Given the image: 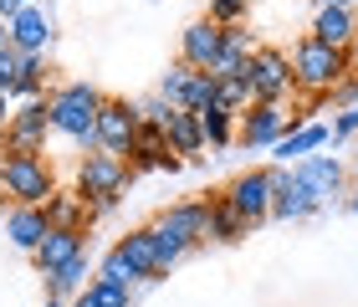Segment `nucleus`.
Wrapping results in <instances>:
<instances>
[{
  "instance_id": "1",
  "label": "nucleus",
  "mask_w": 358,
  "mask_h": 307,
  "mask_svg": "<svg viewBox=\"0 0 358 307\" xmlns=\"http://www.w3.org/2000/svg\"><path fill=\"white\" fill-rule=\"evenodd\" d=\"M358 67H353V46H328L317 36H302L292 46V77H297L302 92H313V98H328L338 83H348Z\"/></svg>"
},
{
  "instance_id": "2",
  "label": "nucleus",
  "mask_w": 358,
  "mask_h": 307,
  "mask_svg": "<svg viewBox=\"0 0 358 307\" xmlns=\"http://www.w3.org/2000/svg\"><path fill=\"white\" fill-rule=\"evenodd\" d=\"M52 134L72 138V143H97V113H103V92H97L92 83H62L52 98Z\"/></svg>"
},
{
  "instance_id": "3",
  "label": "nucleus",
  "mask_w": 358,
  "mask_h": 307,
  "mask_svg": "<svg viewBox=\"0 0 358 307\" xmlns=\"http://www.w3.org/2000/svg\"><path fill=\"white\" fill-rule=\"evenodd\" d=\"M0 190L10 205H46L57 195V174L41 154H6L0 159Z\"/></svg>"
},
{
  "instance_id": "4",
  "label": "nucleus",
  "mask_w": 358,
  "mask_h": 307,
  "mask_svg": "<svg viewBox=\"0 0 358 307\" xmlns=\"http://www.w3.org/2000/svg\"><path fill=\"white\" fill-rule=\"evenodd\" d=\"M246 87H251V103H287L297 77H292V57L282 46H256L246 57Z\"/></svg>"
},
{
  "instance_id": "5",
  "label": "nucleus",
  "mask_w": 358,
  "mask_h": 307,
  "mask_svg": "<svg viewBox=\"0 0 358 307\" xmlns=\"http://www.w3.org/2000/svg\"><path fill=\"white\" fill-rule=\"evenodd\" d=\"M134 185V164H128L123 154H108V149H92L83 154V164H77V195L83 200H123V190Z\"/></svg>"
},
{
  "instance_id": "6",
  "label": "nucleus",
  "mask_w": 358,
  "mask_h": 307,
  "mask_svg": "<svg viewBox=\"0 0 358 307\" xmlns=\"http://www.w3.org/2000/svg\"><path fill=\"white\" fill-rule=\"evenodd\" d=\"M46 134H52V103H46V98L15 103V118H10L6 134H0V149H6V154H41Z\"/></svg>"
},
{
  "instance_id": "7",
  "label": "nucleus",
  "mask_w": 358,
  "mask_h": 307,
  "mask_svg": "<svg viewBox=\"0 0 358 307\" xmlns=\"http://www.w3.org/2000/svg\"><path fill=\"white\" fill-rule=\"evenodd\" d=\"M154 231L169 236L174 246L194 251L200 241H210V200H179V205H169V210H159V215H154Z\"/></svg>"
},
{
  "instance_id": "8",
  "label": "nucleus",
  "mask_w": 358,
  "mask_h": 307,
  "mask_svg": "<svg viewBox=\"0 0 358 307\" xmlns=\"http://www.w3.org/2000/svg\"><path fill=\"white\" fill-rule=\"evenodd\" d=\"M292 169H297V180H302L307 190H313V195H317L322 205H328V200H343L348 190H353V169H348L338 154H322V149H317V154L297 159Z\"/></svg>"
},
{
  "instance_id": "9",
  "label": "nucleus",
  "mask_w": 358,
  "mask_h": 307,
  "mask_svg": "<svg viewBox=\"0 0 358 307\" xmlns=\"http://www.w3.org/2000/svg\"><path fill=\"white\" fill-rule=\"evenodd\" d=\"M138 103H123V98H108L103 113H97V143L92 149H108V154H134V138H138Z\"/></svg>"
},
{
  "instance_id": "10",
  "label": "nucleus",
  "mask_w": 358,
  "mask_h": 307,
  "mask_svg": "<svg viewBox=\"0 0 358 307\" xmlns=\"http://www.w3.org/2000/svg\"><path fill=\"white\" fill-rule=\"evenodd\" d=\"M225 200H231L241 215H246L251 225H262L271 220V200H276V185H271V164L266 169H246V174H236L231 185H225Z\"/></svg>"
},
{
  "instance_id": "11",
  "label": "nucleus",
  "mask_w": 358,
  "mask_h": 307,
  "mask_svg": "<svg viewBox=\"0 0 358 307\" xmlns=\"http://www.w3.org/2000/svg\"><path fill=\"white\" fill-rule=\"evenodd\" d=\"M287 128H292L287 103H251L236 123V138H241V149H271Z\"/></svg>"
},
{
  "instance_id": "12",
  "label": "nucleus",
  "mask_w": 358,
  "mask_h": 307,
  "mask_svg": "<svg viewBox=\"0 0 358 307\" xmlns=\"http://www.w3.org/2000/svg\"><path fill=\"white\" fill-rule=\"evenodd\" d=\"M271 185H276L271 220H307V215H317V210H322V200L297 180V169H292V164H271Z\"/></svg>"
},
{
  "instance_id": "13",
  "label": "nucleus",
  "mask_w": 358,
  "mask_h": 307,
  "mask_svg": "<svg viewBox=\"0 0 358 307\" xmlns=\"http://www.w3.org/2000/svg\"><path fill=\"white\" fill-rule=\"evenodd\" d=\"M220 46H225V26L220 21H189L185 31H179V62L194 72H210L215 67V57H220Z\"/></svg>"
},
{
  "instance_id": "14",
  "label": "nucleus",
  "mask_w": 358,
  "mask_h": 307,
  "mask_svg": "<svg viewBox=\"0 0 358 307\" xmlns=\"http://www.w3.org/2000/svg\"><path fill=\"white\" fill-rule=\"evenodd\" d=\"M328 143H333V128H328V123H302V128H287V134L276 138L266 154L276 159V164H297V159L328 149Z\"/></svg>"
},
{
  "instance_id": "15",
  "label": "nucleus",
  "mask_w": 358,
  "mask_h": 307,
  "mask_svg": "<svg viewBox=\"0 0 358 307\" xmlns=\"http://www.w3.org/2000/svg\"><path fill=\"white\" fill-rule=\"evenodd\" d=\"M46 231H52L46 205H10V210H6V236H10L15 251H31V256H36V246L46 241Z\"/></svg>"
},
{
  "instance_id": "16",
  "label": "nucleus",
  "mask_w": 358,
  "mask_h": 307,
  "mask_svg": "<svg viewBox=\"0 0 358 307\" xmlns=\"http://www.w3.org/2000/svg\"><path fill=\"white\" fill-rule=\"evenodd\" d=\"M87 231H77V225H52L46 231V241L36 246V266H41V277L46 271H57V266H67V262H77V256L87 251V241H83Z\"/></svg>"
},
{
  "instance_id": "17",
  "label": "nucleus",
  "mask_w": 358,
  "mask_h": 307,
  "mask_svg": "<svg viewBox=\"0 0 358 307\" xmlns=\"http://www.w3.org/2000/svg\"><path fill=\"white\" fill-rule=\"evenodd\" d=\"M307 36H317V41H328V46H348L358 41V6H317L313 15V31Z\"/></svg>"
},
{
  "instance_id": "18",
  "label": "nucleus",
  "mask_w": 358,
  "mask_h": 307,
  "mask_svg": "<svg viewBox=\"0 0 358 307\" xmlns=\"http://www.w3.org/2000/svg\"><path fill=\"white\" fill-rule=\"evenodd\" d=\"M118 251H123V262L134 266V277L138 282H159L164 271H159V241H154V225H138V231H128L118 241Z\"/></svg>"
},
{
  "instance_id": "19",
  "label": "nucleus",
  "mask_w": 358,
  "mask_h": 307,
  "mask_svg": "<svg viewBox=\"0 0 358 307\" xmlns=\"http://www.w3.org/2000/svg\"><path fill=\"white\" fill-rule=\"evenodd\" d=\"M10 36H15V52H52V15L31 0L10 15Z\"/></svg>"
},
{
  "instance_id": "20",
  "label": "nucleus",
  "mask_w": 358,
  "mask_h": 307,
  "mask_svg": "<svg viewBox=\"0 0 358 307\" xmlns=\"http://www.w3.org/2000/svg\"><path fill=\"white\" fill-rule=\"evenodd\" d=\"M164 138H169V149L179 159H194V154H205L210 143H205V123H200V113H189V108H169V118H164Z\"/></svg>"
},
{
  "instance_id": "21",
  "label": "nucleus",
  "mask_w": 358,
  "mask_h": 307,
  "mask_svg": "<svg viewBox=\"0 0 358 307\" xmlns=\"http://www.w3.org/2000/svg\"><path fill=\"white\" fill-rule=\"evenodd\" d=\"M97 277L92 262H87V251L77 256V262L67 266H57V271H46V297H62V302H72V297H83L87 292V282Z\"/></svg>"
},
{
  "instance_id": "22",
  "label": "nucleus",
  "mask_w": 358,
  "mask_h": 307,
  "mask_svg": "<svg viewBox=\"0 0 358 307\" xmlns=\"http://www.w3.org/2000/svg\"><path fill=\"white\" fill-rule=\"evenodd\" d=\"M246 236H251V220L241 215L231 200H225V195L210 200V241H220V246H236V241H246Z\"/></svg>"
},
{
  "instance_id": "23",
  "label": "nucleus",
  "mask_w": 358,
  "mask_h": 307,
  "mask_svg": "<svg viewBox=\"0 0 358 307\" xmlns=\"http://www.w3.org/2000/svg\"><path fill=\"white\" fill-rule=\"evenodd\" d=\"M10 98H15V103L46 98V52H21V72H15Z\"/></svg>"
},
{
  "instance_id": "24",
  "label": "nucleus",
  "mask_w": 358,
  "mask_h": 307,
  "mask_svg": "<svg viewBox=\"0 0 358 307\" xmlns=\"http://www.w3.org/2000/svg\"><path fill=\"white\" fill-rule=\"evenodd\" d=\"M46 220L52 225H77V231H87V200L77 195V190H57L52 200H46Z\"/></svg>"
},
{
  "instance_id": "25",
  "label": "nucleus",
  "mask_w": 358,
  "mask_h": 307,
  "mask_svg": "<svg viewBox=\"0 0 358 307\" xmlns=\"http://www.w3.org/2000/svg\"><path fill=\"white\" fill-rule=\"evenodd\" d=\"M200 123H205V143L210 149H231L236 143V123H241V113H231V108H205L200 113Z\"/></svg>"
},
{
  "instance_id": "26",
  "label": "nucleus",
  "mask_w": 358,
  "mask_h": 307,
  "mask_svg": "<svg viewBox=\"0 0 358 307\" xmlns=\"http://www.w3.org/2000/svg\"><path fill=\"white\" fill-rule=\"evenodd\" d=\"M189 92H194V67H185V62H174V67L159 77V98L174 103V108H189Z\"/></svg>"
},
{
  "instance_id": "27",
  "label": "nucleus",
  "mask_w": 358,
  "mask_h": 307,
  "mask_svg": "<svg viewBox=\"0 0 358 307\" xmlns=\"http://www.w3.org/2000/svg\"><path fill=\"white\" fill-rule=\"evenodd\" d=\"M87 297L97 307H134V287L128 282H113V277H92L87 282Z\"/></svg>"
},
{
  "instance_id": "28",
  "label": "nucleus",
  "mask_w": 358,
  "mask_h": 307,
  "mask_svg": "<svg viewBox=\"0 0 358 307\" xmlns=\"http://www.w3.org/2000/svg\"><path fill=\"white\" fill-rule=\"evenodd\" d=\"M215 87H220V108H231V113H246L251 108L246 77H215Z\"/></svg>"
},
{
  "instance_id": "29",
  "label": "nucleus",
  "mask_w": 358,
  "mask_h": 307,
  "mask_svg": "<svg viewBox=\"0 0 358 307\" xmlns=\"http://www.w3.org/2000/svg\"><path fill=\"white\" fill-rule=\"evenodd\" d=\"M97 277H113V282H128V287L138 282V277H134V266L123 262V251H118V246H113V251L103 256V262H97Z\"/></svg>"
},
{
  "instance_id": "30",
  "label": "nucleus",
  "mask_w": 358,
  "mask_h": 307,
  "mask_svg": "<svg viewBox=\"0 0 358 307\" xmlns=\"http://www.w3.org/2000/svg\"><path fill=\"white\" fill-rule=\"evenodd\" d=\"M246 10H251V0H210V21H220V26L246 21Z\"/></svg>"
},
{
  "instance_id": "31",
  "label": "nucleus",
  "mask_w": 358,
  "mask_h": 307,
  "mask_svg": "<svg viewBox=\"0 0 358 307\" xmlns=\"http://www.w3.org/2000/svg\"><path fill=\"white\" fill-rule=\"evenodd\" d=\"M328 128H333V143H348V138H358V108H338Z\"/></svg>"
},
{
  "instance_id": "32",
  "label": "nucleus",
  "mask_w": 358,
  "mask_h": 307,
  "mask_svg": "<svg viewBox=\"0 0 358 307\" xmlns=\"http://www.w3.org/2000/svg\"><path fill=\"white\" fill-rule=\"evenodd\" d=\"M169 108H174V103H164V98H159V92H154L149 103H138V118H143V123H154V128H164V118H169Z\"/></svg>"
},
{
  "instance_id": "33",
  "label": "nucleus",
  "mask_w": 358,
  "mask_h": 307,
  "mask_svg": "<svg viewBox=\"0 0 358 307\" xmlns=\"http://www.w3.org/2000/svg\"><path fill=\"white\" fill-rule=\"evenodd\" d=\"M15 72H21V52H6L0 57V92L15 87Z\"/></svg>"
},
{
  "instance_id": "34",
  "label": "nucleus",
  "mask_w": 358,
  "mask_h": 307,
  "mask_svg": "<svg viewBox=\"0 0 358 307\" xmlns=\"http://www.w3.org/2000/svg\"><path fill=\"white\" fill-rule=\"evenodd\" d=\"M10 118H15V98H10V92H0V134L10 128Z\"/></svg>"
},
{
  "instance_id": "35",
  "label": "nucleus",
  "mask_w": 358,
  "mask_h": 307,
  "mask_svg": "<svg viewBox=\"0 0 358 307\" xmlns=\"http://www.w3.org/2000/svg\"><path fill=\"white\" fill-rule=\"evenodd\" d=\"M15 52V36H10V21H0V57Z\"/></svg>"
},
{
  "instance_id": "36",
  "label": "nucleus",
  "mask_w": 358,
  "mask_h": 307,
  "mask_svg": "<svg viewBox=\"0 0 358 307\" xmlns=\"http://www.w3.org/2000/svg\"><path fill=\"white\" fill-rule=\"evenodd\" d=\"M21 6H26V0H0V21H10V15L21 10Z\"/></svg>"
},
{
  "instance_id": "37",
  "label": "nucleus",
  "mask_w": 358,
  "mask_h": 307,
  "mask_svg": "<svg viewBox=\"0 0 358 307\" xmlns=\"http://www.w3.org/2000/svg\"><path fill=\"white\" fill-rule=\"evenodd\" d=\"M313 6H358V0H313Z\"/></svg>"
},
{
  "instance_id": "38",
  "label": "nucleus",
  "mask_w": 358,
  "mask_h": 307,
  "mask_svg": "<svg viewBox=\"0 0 358 307\" xmlns=\"http://www.w3.org/2000/svg\"><path fill=\"white\" fill-rule=\"evenodd\" d=\"M348 210H353V215H358V185L348 190Z\"/></svg>"
},
{
  "instance_id": "39",
  "label": "nucleus",
  "mask_w": 358,
  "mask_h": 307,
  "mask_svg": "<svg viewBox=\"0 0 358 307\" xmlns=\"http://www.w3.org/2000/svg\"><path fill=\"white\" fill-rule=\"evenodd\" d=\"M46 307H72V302H62V297H46Z\"/></svg>"
},
{
  "instance_id": "40",
  "label": "nucleus",
  "mask_w": 358,
  "mask_h": 307,
  "mask_svg": "<svg viewBox=\"0 0 358 307\" xmlns=\"http://www.w3.org/2000/svg\"><path fill=\"white\" fill-rule=\"evenodd\" d=\"M0 215H6V190H0Z\"/></svg>"
},
{
  "instance_id": "41",
  "label": "nucleus",
  "mask_w": 358,
  "mask_h": 307,
  "mask_svg": "<svg viewBox=\"0 0 358 307\" xmlns=\"http://www.w3.org/2000/svg\"><path fill=\"white\" fill-rule=\"evenodd\" d=\"M353 67H358V41H353Z\"/></svg>"
},
{
  "instance_id": "42",
  "label": "nucleus",
  "mask_w": 358,
  "mask_h": 307,
  "mask_svg": "<svg viewBox=\"0 0 358 307\" xmlns=\"http://www.w3.org/2000/svg\"><path fill=\"white\" fill-rule=\"evenodd\" d=\"M353 185H358V164H353Z\"/></svg>"
},
{
  "instance_id": "43",
  "label": "nucleus",
  "mask_w": 358,
  "mask_h": 307,
  "mask_svg": "<svg viewBox=\"0 0 358 307\" xmlns=\"http://www.w3.org/2000/svg\"><path fill=\"white\" fill-rule=\"evenodd\" d=\"M26 6H31V0H26Z\"/></svg>"
}]
</instances>
